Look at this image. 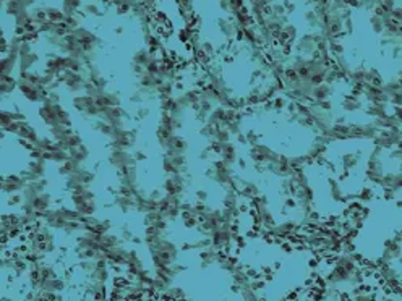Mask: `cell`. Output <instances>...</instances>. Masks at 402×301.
<instances>
[{"instance_id": "1", "label": "cell", "mask_w": 402, "mask_h": 301, "mask_svg": "<svg viewBox=\"0 0 402 301\" xmlns=\"http://www.w3.org/2000/svg\"><path fill=\"white\" fill-rule=\"evenodd\" d=\"M148 256L151 259L153 267H161V266H171L177 263L180 250L179 246L174 243L172 240L162 237L159 241H156L154 245H148Z\"/></svg>"}, {"instance_id": "2", "label": "cell", "mask_w": 402, "mask_h": 301, "mask_svg": "<svg viewBox=\"0 0 402 301\" xmlns=\"http://www.w3.org/2000/svg\"><path fill=\"white\" fill-rule=\"evenodd\" d=\"M58 78H60V81H62V86L67 89L71 96L84 93V89H86L88 80H86V76H84V73H80V71L65 70Z\"/></svg>"}, {"instance_id": "3", "label": "cell", "mask_w": 402, "mask_h": 301, "mask_svg": "<svg viewBox=\"0 0 402 301\" xmlns=\"http://www.w3.org/2000/svg\"><path fill=\"white\" fill-rule=\"evenodd\" d=\"M26 185H28V181H26L23 173L2 175V178H0V193H3V194L21 193Z\"/></svg>"}, {"instance_id": "4", "label": "cell", "mask_w": 402, "mask_h": 301, "mask_svg": "<svg viewBox=\"0 0 402 301\" xmlns=\"http://www.w3.org/2000/svg\"><path fill=\"white\" fill-rule=\"evenodd\" d=\"M107 163L117 172L120 170H125L130 165H135L136 160L133 154L130 150H123V149H110V152L107 155Z\"/></svg>"}, {"instance_id": "5", "label": "cell", "mask_w": 402, "mask_h": 301, "mask_svg": "<svg viewBox=\"0 0 402 301\" xmlns=\"http://www.w3.org/2000/svg\"><path fill=\"white\" fill-rule=\"evenodd\" d=\"M162 189H164L166 194H184L185 188H187V180H185V173H171L166 176V180L162 181Z\"/></svg>"}, {"instance_id": "6", "label": "cell", "mask_w": 402, "mask_h": 301, "mask_svg": "<svg viewBox=\"0 0 402 301\" xmlns=\"http://www.w3.org/2000/svg\"><path fill=\"white\" fill-rule=\"evenodd\" d=\"M45 173H47V160H45L44 157L28 160L24 172H23L24 178H26V181H28V183L41 178V176H45Z\"/></svg>"}, {"instance_id": "7", "label": "cell", "mask_w": 402, "mask_h": 301, "mask_svg": "<svg viewBox=\"0 0 402 301\" xmlns=\"http://www.w3.org/2000/svg\"><path fill=\"white\" fill-rule=\"evenodd\" d=\"M58 50H60L63 55H71V57H78V58L84 54V50L81 49L80 41H78V39L71 34V32H68V34H65L63 37H60Z\"/></svg>"}, {"instance_id": "8", "label": "cell", "mask_w": 402, "mask_h": 301, "mask_svg": "<svg viewBox=\"0 0 402 301\" xmlns=\"http://www.w3.org/2000/svg\"><path fill=\"white\" fill-rule=\"evenodd\" d=\"M166 154H187L188 150V141L182 135L174 133L171 138H167L161 145Z\"/></svg>"}, {"instance_id": "9", "label": "cell", "mask_w": 402, "mask_h": 301, "mask_svg": "<svg viewBox=\"0 0 402 301\" xmlns=\"http://www.w3.org/2000/svg\"><path fill=\"white\" fill-rule=\"evenodd\" d=\"M41 220L44 222L45 225H49L50 228H54L55 232L57 230L62 232L63 227L67 225V219H65L63 215H62L60 209H58V207H52V209H49L47 212H44Z\"/></svg>"}, {"instance_id": "10", "label": "cell", "mask_w": 402, "mask_h": 301, "mask_svg": "<svg viewBox=\"0 0 402 301\" xmlns=\"http://www.w3.org/2000/svg\"><path fill=\"white\" fill-rule=\"evenodd\" d=\"M44 68L49 70L55 76H60L65 68V55L63 54H49L44 60Z\"/></svg>"}, {"instance_id": "11", "label": "cell", "mask_w": 402, "mask_h": 301, "mask_svg": "<svg viewBox=\"0 0 402 301\" xmlns=\"http://www.w3.org/2000/svg\"><path fill=\"white\" fill-rule=\"evenodd\" d=\"M31 206H32V209H34L36 212L41 214V217H42V214L47 212L49 209H52V206H54V198H52V194L47 193V191L37 193L34 196V199H32Z\"/></svg>"}, {"instance_id": "12", "label": "cell", "mask_w": 402, "mask_h": 301, "mask_svg": "<svg viewBox=\"0 0 402 301\" xmlns=\"http://www.w3.org/2000/svg\"><path fill=\"white\" fill-rule=\"evenodd\" d=\"M159 125L171 130L172 133H177L180 128H184V117H175L169 112H161L159 117Z\"/></svg>"}, {"instance_id": "13", "label": "cell", "mask_w": 402, "mask_h": 301, "mask_svg": "<svg viewBox=\"0 0 402 301\" xmlns=\"http://www.w3.org/2000/svg\"><path fill=\"white\" fill-rule=\"evenodd\" d=\"M112 277H114V274H112V266L110 264H96L93 272L89 274V280H94V282H106L107 284Z\"/></svg>"}, {"instance_id": "14", "label": "cell", "mask_w": 402, "mask_h": 301, "mask_svg": "<svg viewBox=\"0 0 402 301\" xmlns=\"http://www.w3.org/2000/svg\"><path fill=\"white\" fill-rule=\"evenodd\" d=\"M86 292L89 293L88 297L93 300H106V298H110L109 292H112V290H109L106 282H94V280H91Z\"/></svg>"}, {"instance_id": "15", "label": "cell", "mask_w": 402, "mask_h": 301, "mask_svg": "<svg viewBox=\"0 0 402 301\" xmlns=\"http://www.w3.org/2000/svg\"><path fill=\"white\" fill-rule=\"evenodd\" d=\"M18 138L19 140H23L26 143H29V145H36L37 140L41 138V135H39V132L31 125L29 122H21V128H19V132H18Z\"/></svg>"}, {"instance_id": "16", "label": "cell", "mask_w": 402, "mask_h": 301, "mask_svg": "<svg viewBox=\"0 0 402 301\" xmlns=\"http://www.w3.org/2000/svg\"><path fill=\"white\" fill-rule=\"evenodd\" d=\"M15 70H18V55H15V54L0 55V76L13 75V71Z\"/></svg>"}, {"instance_id": "17", "label": "cell", "mask_w": 402, "mask_h": 301, "mask_svg": "<svg viewBox=\"0 0 402 301\" xmlns=\"http://www.w3.org/2000/svg\"><path fill=\"white\" fill-rule=\"evenodd\" d=\"M41 63V57H39L34 50L29 54L19 55L18 57V71H26V70H34L37 65Z\"/></svg>"}, {"instance_id": "18", "label": "cell", "mask_w": 402, "mask_h": 301, "mask_svg": "<svg viewBox=\"0 0 402 301\" xmlns=\"http://www.w3.org/2000/svg\"><path fill=\"white\" fill-rule=\"evenodd\" d=\"M161 81H164L161 76L154 75V73H149V71H143V73L138 76V81H136L138 84H136V86H140V88H143V89L154 91L156 86H158V84H159Z\"/></svg>"}, {"instance_id": "19", "label": "cell", "mask_w": 402, "mask_h": 301, "mask_svg": "<svg viewBox=\"0 0 402 301\" xmlns=\"http://www.w3.org/2000/svg\"><path fill=\"white\" fill-rule=\"evenodd\" d=\"M114 204L117 209H120V212L128 214L132 211H136L135 204V196H123V194H115L114 196Z\"/></svg>"}, {"instance_id": "20", "label": "cell", "mask_w": 402, "mask_h": 301, "mask_svg": "<svg viewBox=\"0 0 402 301\" xmlns=\"http://www.w3.org/2000/svg\"><path fill=\"white\" fill-rule=\"evenodd\" d=\"M41 290H45V292H57V293H62L67 290V277H60L57 276L54 279H49V280H44L42 285H41Z\"/></svg>"}, {"instance_id": "21", "label": "cell", "mask_w": 402, "mask_h": 301, "mask_svg": "<svg viewBox=\"0 0 402 301\" xmlns=\"http://www.w3.org/2000/svg\"><path fill=\"white\" fill-rule=\"evenodd\" d=\"M93 102H94V97L89 96L88 93L73 94V97H71V106H73V109L80 114H83Z\"/></svg>"}, {"instance_id": "22", "label": "cell", "mask_w": 402, "mask_h": 301, "mask_svg": "<svg viewBox=\"0 0 402 301\" xmlns=\"http://www.w3.org/2000/svg\"><path fill=\"white\" fill-rule=\"evenodd\" d=\"M18 89V78H13L11 75L0 76V97L10 96Z\"/></svg>"}, {"instance_id": "23", "label": "cell", "mask_w": 402, "mask_h": 301, "mask_svg": "<svg viewBox=\"0 0 402 301\" xmlns=\"http://www.w3.org/2000/svg\"><path fill=\"white\" fill-rule=\"evenodd\" d=\"M135 204H136V212H141V214L151 212L158 209V201L153 199L149 194L141 196V198H135Z\"/></svg>"}, {"instance_id": "24", "label": "cell", "mask_w": 402, "mask_h": 301, "mask_svg": "<svg viewBox=\"0 0 402 301\" xmlns=\"http://www.w3.org/2000/svg\"><path fill=\"white\" fill-rule=\"evenodd\" d=\"M123 243H125V241L119 237V233L107 232L101 235V250H110V248L122 246Z\"/></svg>"}, {"instance_id": "25", "label": "cell", "mask_w": 402, "mask_h": 301, "mask_svg": "<svg viewBox=\"0 0 402 301\" xmlns=\"http://www.w3.org/2000/svg\"><path fill=\"white\" fill-rule=\"evenodd\" d=\"M73 132V130H71V127H67V125H52V127H49V138L50 140H54L55 143H60V141H63L65 138H67V136Z\"/></svg>"}, {"instance_id": "26", "label": "cell", "mask_w": 402, "mask_h": 301, "mask_svg": "<svg viewBox=\"0 0 402 301\" xmlns=\"http://www.w3.org/2000/svg\"><path fill=\"white\" fill-rule=\"evenodd\" d=\"M164 232L159 230L156 225H148L145 227V233H143V241H145V245H154L156 241H159L162 237H164Z\"/></svg>"}, {"instance_id": "27", "label": "cell", "mask_w": 402, "mask_h": 301, "mask_svg": "<svg viewBox=\"0 0 402 301\" xmlns=\"http://www.w3.org/2000/svg\"><path fill=\"white\" fill-rule=\"evenodd\" d=\"M68 155L71 157V159H75V160H78L83 165L84 162H86L89 157H91V149L86 146V145H81L80 146H76V148H71V149H68Z\"/></svg>"}, {"instance_id": "28", "label": "cell", "mask_w": 402, "mask_h": 301, "mask_svg": "<svg viewBox=\"0 0 402 301\" xmlns=\"http://www.w3.org/2000/svg\"><path fill=\"white\" fill-rule=\"evenodd\" d=\"M153 57H154V54H153V52L149 50V49L146 47V45H145V47H140V49H136V50L133 52L132 62L138 63V65H143V67L146 68V65L153 60Z\"/></svg>"}, {"instance_id": "29", "label": "cell", "mask_w": 402, "mask_h": 301, "mask_svg": "<svg viewBox=\"0 0 402 301\" xmlns=\"http://www.w3.org/2000/svg\"><path fill=\"white\" fill-rule=\"evenodd\" d=\"M26 8H29V6L24 3V0H5V3H3V11H5V15H8V16H15L19 11H23Z\"/></svg>"}, {"instance_id": "30", "label": "cell", "mask_w": 402, "mask_h": 301, "mask_svg": "<svg viewBox=\"0 0 402 301\" xmlns=\"http://www.w3.org/2000/svg\"><path fill=\"white\" fill-rule=\"evenodd\" d=\"M42 157L47 162H54V163H62L68 159V150L67 149H50V150H45L42 154Z\"/></svg>"}, {"instance_id": "31", "label": "cell", "mask_w": 402, "mask_h": 301, "mask_svg": "<svg viewBox=\"0 0 402 301\" xmlns=\"http://www.w3.org/2000/svg\"><path fill=\"white\" fill-rule=\"evenodd\" d=\"M81 13L84 16H93V18H97V16H102L104 15V10L99 2H96V0H89V2H84L83 6H81Z\"/></svg>"}, {"instance_id": "32", "label": "cell", "mask_w": 402, "mask_h": 301, "mask_svg": "<svg viewBox=\"0 0 402 301\" xmlns=\"http://www.w3.org/2000/svg\"><path fill=\"white\" fill-rule=\"evenodd\" d=\"M154 93L158 94V97L174 96L175 94V81H169V80L161 81L158 86H156Z\"/></svg>"}, {"instance_id": "33", "label": "cell", "mask_w": 402, "mask_h": 301, "mask_svg": "<svg viewBox=\"0 0 402 301\" xmlns=\"http://www.w3.org/2000/svg\"><path fill=\"white\" fill-rule=\"evenodd\" d=\"M83 0H62V6L60 8L63 10L65 16H70V15H75L81 10L83 6Z\"/></svg>"}, {"instance_id": "34", "label": "cell", "mask_w": 402, "mask_h": 301, "mask_svg": "<svg viewBox=\"0 0 402 301\" xmlns=\"http://www.w3.org/2000/svg\"><path fill=\"white\" fill-rule=\"evenodd\" d=\"M81 167V163L78 162V160H75V159H71V157H68L67 160L65 162H62V163H58V173L60 175H70V173H73V172H76L78 168Z\"/></svg>"}, {"instance_id": "35", "label": "cell", "mask_w": 402, "mask_h": 301, "mask_svg": "<svg viewBox=\"0 0 402 301\" xmlns=\"http://www.w3.org/2000/svg\"><path fill=\"white\" fill-rule=\"evenodd\" d=\"M18 81L31 83V84H39V81H41V71H36V70L18 71Z\"/></svg>"}, {"instance_id": "36", "label": "cell", "mask_w": 402, "mask_h": 301, "mask_svg": "<svg viewBox=\"0 0 402 301\" xmlns=\"http://www.w3.org/2000/svg\"><path fill=\"white\" fill-rule=\"evenodd\" d=\"M44 10H45V13H47V18L50 19V21L62 23L63 19H65V13H63L62 8H58V6L47 5V6H44Z\"/></svg>"}, {"instance_id": "37", "label": "cell", "mask_w": 402, "mask_h": 301, "mask_svg": "<svg viewBox=\"0 0 402 301\" xmlns=\"http://www.w3.org/2000/svg\"><path fill=\"white\" fill-rule=\"evenodd\" d=\"M83 143V138H81V135L80 133H76V132H71L67 138H65L63 141H60V145L63 149H71V148H76V146H80Z\"/></svg>"}, {"instance_id": "38", "label": "cell", "mask_w": 402, "mask_h": 301, "mask_svg": "<svg viewBox=\"0 0 402 301\" xmlns=\"http://www.w3.org/2000/svg\"><path fill=\"white\" fill-rule=\"evenodd\" d=\"M13 19H15V26H23V28H26V26L32 24L31 8H26V10H23V11H19L18 15L13 16Z\"/></svg>"}, {"instance_id": "39", "label": "cell", "mask_w": 402, "mask_h": 301, "mask_svg": "<svg viewBox=\"0 0 402 301\" xmlns=\"http://www.w3.org/2000/svg\"><path fill=\"white\" fill-rule=\"evenodd\" d=\"M58 209H60V212H62L63 217L67 219V222H78V220L83 219V215L78 212L73 206H71V207H68V206H58Z\"/></svg>"}, {"instance_id": "40", "label": "cell", "mask_w": 402, "mask_h": 301, "mask_svg": "<svg viewBox=\"0 0 402 301\" xmlns=\"http://www.w3.org/2000/svg\"><path fill=\"white\" fill-rule=\"evenodd\" d=\"M216 130H217V127H214L207 122H203V125H201L198 133L201 135V138H204L207 143H211V141H214V136H216Z\"/></svg>"}, {"instance_id": "41", "label": "cell", "mask_w": 402, "mask_h": 301, "mask_svg": "<svg viewBox=\"0 0 402 301\" xmlns=\"http://www.w3.org/2000/svg\"><path fill=\"white\" fill-rule=\"evenodd\" d=\"M161 298H164V300H184L187 298V293L185 290L182 289V287H169V290L162 295Z\"/></svg>"}, {"instance_id": "42", "label": "cell", "mask_w": 402, "mask_h": 301, "mask_svg": "<svg viewBox=\"0 0 402 301\" xmlns=\"http://www.w3.org/2000/svg\"><path fill=\"white\" fill-rule=\"evenodd\" d=\"M31 15H32V23H34L36 26L42 24L49 19L44 6H34V8H31Z\"/></svg>"}, {"instance_id": "43", "label": "cell", "mask_w": 402, "mask_h": 301, "mask_svg": "<svg viewBox=\"0 0 402 301\" xmlns=\"http://www.w3.org/2000/svg\"><path fill=\"white\" fill-rule=\"evenodd\" d=\"M197 36H198V32L193 26H185V28L180 29V32H179V39L185 44H190Z\"/></svg>"}, {"instance_id": "44", "label": "cell", "mask_w": 402, "mask_h": 301, "mask_svg": "<svg viewBox=\"0 0 402 301\" xmlns=\"http://www.w3.org/2000/svg\"><path fill=\"white\" fill-rule=\"evenodd\" d=\"M143 215H145V217H143V225H145V227L154 225L158 220L164 219V215H162V212L159 211V209H156V211H151V212H146V214H143Z\"/></svg>"}, {"instance_id": "45", "label": "cell", "mask_w": 402, "mask_h": 301, "mask_svg": "<svg viewBox=\"0 0 402 301\" xmlns=\"http://www.w3.org/2000/svg\"><path fill=\"white\" fill-rule=\"evenodd\" d=\"M114 6H115V13L119 16H127L132 13V6H128L127 3H123L122 0H114Z\"/></svg>"}, {"instance_id": "46", "label": "cell", "mask_w": 402, "mask_h": 301, "mask_svg": "<svg viewBox=\"0 0 402 301\" xmlns=\"http://www.w3.org/2000/svg\"><path fill=\"white\" fill-rule=\"evenodd\" d=\"M11 122H15V119H13V112H11V110L0 109V127L5 128L6 125H10Z\"/></svg>"}, {"instance_id": "47", "label": "cell", "mask_w": 402, "mask_h": 301, "mask_svg": "<svg viewBox=\"0 0 402 301\" xmlns=\"http://www.w3.org/2000/svg\"><path fill=\"white\" fill-rule=\"evenodd\" d=\"M193 201H201V202H207L209 201V191L204 188H197L193 193Z\"/></svg>"}, {"instance_id": "48", "label": "cell", "mask_w": 402, "mask_h": 301, "mask_svg": "<svg viewBox=\"0 0 402 301\" xmlns=\"http://www.w3.org/2000/svg\"><path fill=\"white\" fill-rule=\"evenodd\" d=\"M119 237L123 240V241H130V243H132V240H133V232H132V228L130 227H127V225H123V227H120L119 228Z\"/></svg>"}, {"instance_id": "49", "label": "cell", "mask_w": 402, "mask_h": 301, "mask_svg": "<svg viewBox=\"0 0 402 301\" xmlns=\"http://www.w3.org/2000/svg\"><path fill=\"white\" fill-rule=\"evenodd\" d=\"M149 114H151V109L140 106L138 109L135 110V119H136V120H145L146 117H149Z\"/></svg>"}, {"instance_id": "50", "label": "cell", "mask_w": 402, "mask_h": 301, "mask_svg": "<svg viewBox=\"0 0 402 301\" xmlns=\"http://www.w3.org/2000/svg\"><path fill=\"white\" fill-rule=\"evenodd\" d=\"M47 101L54 102V104H62V94H60V91H58V89H50Z\"/></svg>"}, {"instance_id": "51", "label": "cell", "mask_w": 402, "mask_h": 301, "mask_svg": "<svg viewBox=\"0 0 402 301\" xmlns=\"http://www.w3.org/2000/svg\"><path fill=\"white\" fill-rule=\"evenodd\" d=\"M8 49H10V41L5 36H2L0 37V55L8 54Z\"/></svg>"}, {"instance_id": "52", "label": "cell", "mask_w": 402, "mask_h": 301, "mask_svg": "<svg viewBox=\"0 0 402 301\" xmlns=\"http://www.w3.org/2000/svg\"><path fill=\"white\" fill-rule=\"evenodd\" d=\"M130 70H132V73L138 78L143 71H146V68L143 67V65H138V63H135V62H132V65H130Z\"/></svg>"}, {"instance_id": "53", "label": "cell", "mask_w": 402, "mask_h": 301, "mask_svg": "<svg viewBox=\"0 0 402 301\" xmlns=\"http://www.w3.org/2000/svg\"><path fill=\"white\" fill-rule=\"evenodd\" d=\"M148 194H149V196H151V198H153V199L159 201V199L162 198V196H164V194H166V193H164V189H162V188H154V189H153V191H149Z\"/></svg>"}, {"instance_id": "54", "label": "cell", "mask_w": 402, "mask_h": 301, "mask_svg": "<svg viewBox=\"0 0 402 301\" xmlns=\"http://www.w3.org/2000/svg\"><path fill=\"white\" fill-rule=\"evenodd\" d=\"M11 112H13V119L16 122H26V114L21 109H15V110H11Z\"/></svg>"}, {"instance_id": "55", "label": "cell", "mask_w": 402, "mask_h": 301, "mask_svg": "<svg viewBox=\"0 0 402 301\" xmlns=\"http://www.w3.org/2000/svg\"><path fill=\"white\" fill-rule=\"evenodd\" d=\"M133 157H135V160L136 162H141V160H146V154L143 152V150H140V149H136V150H133Z\"/></svg>"}, {"instance_id": "56", "label": "cell", "mask_w": 402, "mask_h": 301, "mask_svg": "<svg viewBox=\"0 0 402 301\" xmlns=\"http://www.w3.org/2000/svg\"><path fill=\"white\" fill-rule=\"evenodd\" d=\"M122 2H123V3H127L128 6H132V8H133V6H135L136 3H138L140 0H122Z\"/></svg>"}, {"instance_id": "57", "label": "cell", "mask_w": 402, "mask_h": 301, "mask_svg": "<svg viewBox=\"0 0 402 301\" xmlns=\"http://www.w3.org/2000/svg\"><path fill=\"white\" fill-rule=\"evenodd\" d=\"M141 3H145V5H148V6H151V5H154L156 3V0H140Z\"/></svg>"}, {"instance_id": "58", "label": "cell", "mask_w": 402, "mask_h": 301, "mask_svg": "<svg viewBox=\"0 0 402 301\" xmlns=\"http://www.w3.org/2000/svg\"><path fill=\"white\" fill-rule=\"evenodd\" d=\"M24 3H26V5H28V6H29V8H31V6L36 3V0H24Z\"/></svg>"}, {"instance_id": "59", "label": "cell", "mask_w": 402, "mask_h": 301, "mask_svg": "<svg viewBox=\"0 0 402 301\" xmlns=\"http://www.w3.org/2000/svg\"><path fill=\"white\" fill-rule=\"evenodd\" d=\"M5 34V26L2 24V21H0V37H2Z\"/></svg>"}, {"instance_id": "60", "label": "cell", "mask_w": 402, "mask_h": 301, "mask_svg": "<svg viewBox=\"0 0 402 301\" xmlns=\"http://www.w3.org/2000/svg\"><path fill=\"white\" fill-rule=\"evenodd\" d=\"M115 32H117V34H122V32H123V26H119V28L115 29Z\"/></svg>"}, {"instance_id": "61", "label": "cell", "mask_w": 402, "mask_h": 301, "mask_svg": "<svg viewBox=\"0 0 402 301\" xmlns=\"http://www.w3.org/2000/svg\"><path fill=\"white\" fill-rule=\"evenodd\" d=\"M2 8H3V3H0V10H2Z\"/></svg>"}]
</instances>
